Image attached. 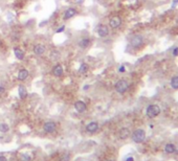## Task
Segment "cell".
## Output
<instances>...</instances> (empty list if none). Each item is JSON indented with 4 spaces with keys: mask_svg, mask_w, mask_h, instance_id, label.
Wrapping results in <instances>:
<instances>
[{
    "mask_svg": "<svg viewBox=\"0 0 178 161\" xmlns=\"http://www.w3.org/2000/svg\"><path fill=\"white\" fill-rule=\"evenodd\" d=\"M76 15H77V11H76V9H74V7H69V9H67L66 11H65L63 18H64V20H69V19L74 17Z\"/></svg>",
    "mask_w": 178,
    "mask_h": 161,
    "instance_id": "cell-8",
    "label": "cell"
},
{
    "mask_svg": "<svg viewBox=\"0 0 178 161\" xmlns=\"http://www.w3.org/2000/svg\"><path fill=\"white\" fill-rule=\"evenodd\" d=\"M64 29H65V26H64V25H62L61 27H60V28H58V29H57V33H63V31H64Z\"/></svg>",
    "mask_w": 178,
    "mask_h": 161,
    "instance_id": "cell-25",
    "label": "cell"
},
{
    "mask_svg": "<svg viewBox=\"0 0 178 161\" xmlns=\"http://www.w3.org/2000/svg\"><path fill=\"white\" fill-rule=\"evenodd\" d=\"M90 44V40L88 38H82L80 40V42H79V45L82 47V48H86L87 46Z\"/></svg>",
    "mask_w": 178,
    "mask_h": 161,
    "instance_id": "cell-18",
    "label": "cell"
},
{
    "mask_svg": "<svg viewBox=\"0 0 178 161\" xmlns=\"http://www.w3.org/2000/svg\"><path fill=\"white\" fill-rule=\"evenodd\" d=\"M28 74H29V72H28L27 69H20L19 70L17 77H18L19 81H24V79H27Z\"/></svg>",
    "mask_w": 178,
    "mask_h": 161,
    "instance_id": "cell-14",
    "label": "cell"
},
{
    "mask_svg": "<svg viewBox=\"0 0 178 161\" xmlns=\"http://www.w3.org/2000/svg\"><path fill=\"white\" fill-rule=\"evenodd\" d=\"M146 138V132H145L143 129H137L135 130L132 134V140L136 143H141L143 142Z\"/></svg>",
    "mask_w": 178,
    "mask_h": 161,
    "instance_id": "cell-2",
    "label": "cell"
},
{
    "mask_svg": "<svg viewBox=\"0 0 178 161\" xmlns=\"http://www.w3.org/2000/svg\"><path fill=\"white\" fill-rule=\"evenodd\" d=\"M87 70H88V65L86 63H82L80 65V68H79V73L80 74H85L87 72Z\"/></svg>",
    "mask_w": 178,
    "mask_h": 161,
    "instance_id": "cell-19",
    "label": "cell"
},
{
    "mask_svg": "<svg viewBox=\"0 0 178 161\" xmlns=\"http://www.w3.org/2000/svg\"><path fill=\"white\" fill-rule=\"evenodd\" d=\"M171 87L173 89H178V75L174 76L172 79H171Z\"/></svg>",
    "mask_w": 178,
    "mask_h": 161,
    "instance_id": "cell-20",
    "label": "cell"
},
{
    "mask_svg": "<svg viewBox=\"0 0 178 161\" xmlns=\"http://www.w3.org/2000/svg\"><path fill=\"white\" fill-rule=\"evenodd\" d=\"M9 130V125H6V124H4V122L0 124V132H1V133H7Z\"/></svg>",
    "mask_w": 178,
    "mask_h": 161,
    "instance_id": "cell-21",
    "label": "cell"
},
{
    "mask_svg": "<svg viewBox=\"0 0 178 161\" xmlns=\"http://www.w3.org/2000/svg\"><path fill=\"white\" fill-rule=\"evenodd\" d=\"M70 160V155L68 153H65L64 155H62V157L60 158V161H69Z\"/></svg>",
    "mask_w": 178,
    "mask_h": 161,
    "instance_id": "cell-22",
    "label": "cell"
},
{
    "mask_svg": "<svg viewBox=\"0 0 178 161\" xmlns=\"http://www.w3.org/2000/svg\"><path fill=\"white\" fill-rule=\"evenodd\" d=\"M173 55H178V47H175V49L173 50Z\"/></svg>",
    "mask_w": 178,
    "mask_h": 161,
    "instance_id": "cell-28",
    "label": "cell"
},
{
    "mask_svg": "<svg viewBox=\"0 0 178 161\" xmlns=\"http://www.w3.org/2000/svg\"><path fill=\"white\" fill-rule=\"evenodd\" d=\"M0 161H7V159H6V157H5V156L0 155Z\"/></svg>",
    "mask_w": 178,
    "mask_h": 161,
    "instance_id": "cell-29",
    "label": "cell"
},
{
    "mask_svg": "<svg viewBox=\"0 0 178 161\" xmlns=\"http://www.w3.org/2000/svg\"><path fill=\"white\" fill-rule=\"evenodd\" d=\"M128 88H129V84H128L126 79H120L115 84V90L120 94H124L128 90Z\"/></svg>",
    "mask_w": 178,
    "mask_h": 161,
    "instance_id": "cell-1",
    "label": "cell"
},
{
    "mask_svg": "<svg viewBox=\"0 0 178 161\" xmlns=\"http://www.w3.org/2000/svg\"><path fill=\"white\" fill-rule=\"evenodd\" d=\"M125 161H134V159H133V157H129V158H127Z\"/></svg>",
    "mask_w": 178,
    "mask_h": 161,
    "instance_id": "cell-30",
    "label": "cell"
},
{
    "mask_svg": "<svg viewBox=\"0 0 178 161\" xmlns=\"http://www.w3.org/2000/svg\"><path fill=\"white\" fill-rule=\"evenodd\" d=\"M56 128H57V126H56V124L54 122H47L43 126V129L46 133H52V132H55Z\"/></svg>",
    "mask_w": 178,
    "mask_h": 161,
    "instance_id": "cell-7",
    "label": "cell"
},
{
    "mask_svg": "<svg viewBox=\"0 0 178 161\" xmlns=\"http://www.w3.org/2000/svg\"><path fill=\"white\" fill-rule=\"evenodd\" d=\"M143 43H144V38H143L141 36H139V35L134 36L132 39H131V41H130L131 46L134 47V48H138V47H141V46L143 45Z\"/></svg>",
    "mask_w": 178,
    "mask_h": 161,
    "instance_id": "cell-4",
    "label": "cell"
},
{
    "mask_svg": "<svg viewBox=\"0 0 178 161\" xmlns=\"http://www.w3.org/2000/svg\"><path fill=\"white\" fill-rule=\"evenodd\" d=\"M122 24V19L118 17V16H113V17H111L110 20H109V25H110L111 28H115L120 27V25Z\"/></svg>",
    "mask_w": 178,
    "mask_h": 161,
    "instance_id": "cell-6",
    "label": "cell"
},
{
    "mask_svg": "<svg viewBox=\"0 0 178 161\" xmlns=\"http://www.w3.org/2000/svg\"><path fill=\"white\" fill-rule=\"evenodd\" d=\"M14 55H15V57L18 60H20V61H22L23 59H24V52L22 51L21 49L18 48V47H15L14 48Z\"/></svg>",
    "mask_w": 178,
    "mask_h": 161,
    "instance_id": "cell-15",
    "label": "cell"
},
{
    "mask_svg": "<svg viewBox=\"0 0 178 161\" xmlns=\"http://www.w3.org/2000/svg\"><path fill=\"white\" fill-rule=\"evenodd\" d=\"M34 52L38 55H43L44 52H45V46L43 44H36L34 46Z\"/></svg>",
    "mask_w": 178,
    "mask_h": 161,
    "instance_id": "cell-13",
    "label": "cell"
},
{
    "mask_svg": "<svg viewBox=\"0 0 178 161\" xmlns=\"http://www.w3.org/2000/svg\"><path fill=\"white\" fill-rule=\"evenodd\" d=\"M105 161H114V160H111V159H108V160H105Z\"/></svg>",
    "mask_w": 178,
    "mask_h": 161,
    "instance_id": "cell-33",
    "label": "cell"
},
{
    "mask_svg": "<svg viewBox=\"0 0 178 161\" xmlns=\"http://www.w3.org/2000/svg\"><path fill=\"white\" fill-rule=\"evenodd\" d=\"M74 109L80 113L84 112L86 110V104L84 103V102H82V100H78L77 103L74 104Z\"/></svg>",
    "mask_w": 178,
    "mask_h": 161,
    "instance_id": "cell-11",
    "label": "cell"
},
{
    "mask_svg": "<svg viewBox=\"0 0 178 161\" xmlns=\"http://www.w3.org/2000/svg\"><path fill=\"white\" fill-rule=\"evenodd\" d=\"M31 158L28 155H22L21 156V161H31Z\"/></svg>",
    "mask_w": 178,
    "mask_h": 161,
    "instance_id": "cell-24",
    "label": "cell"
},
{
    "mask_svg": "<svg viewBox=\"0 0 178 161\" xmlns=\"http://www.w3.org/2000/svg\"><path fill=\"white\" fill-rule=\"evenodd\" d=\"M129 1H134V0H129Z\"/></svg>",
    "mask_w": 178,
    "mask_h": 161,
    "instance_id": "cell-34",
    "label": "cell"
},
{
    "mask_svg": "<svg viewBox=\"0 0 178 161\" xmlns=\"http://www.w3.org/2000/svg\"><path fill=\"white\" fill-rule=\"evenodd\" d=\"M18 93H19L20 98H22V100L27 96V91H26V89H25L24 86H22V85H20L18 87Z\"/></svg>",
    "mask_w": 178,
    "mask_h": 161,
    "instance_id": "cell-16",
    "label": "cell"
},
{
    "mask_svg": "<svg viewBox=\"0 0 178 161\" xmlns=\"http://www.w3.org/2000/svg\"><path fill=\"white\" fill-rule=\"evenodd\" d=\"M160 114V108L157 105H150L147 108V115L150 118H154Z\"/></svg>",
    "mask_w": 178,
    "mask_h": 161,
    "instance_id": "cell-3",
    "label": "cell"
},
{
    "mask_svg": "<svg viewBox=\"0 0 178 161\" xmlns=\"http://www.w3.org/2000/svg\"><path fill=\"white\" fill-rule=\"evenodd\" d=\"M5 91V88H4V86L2 84H0V94H2L3 92Z\"/></svg>",
    "mask_w": 178,
    "mask_h": 161,
    "instance_id": "cell-27",
    "label": "cell"
},
{
    "mask_svg": "<svg viewBox=\"0 0 178 161\" xmlns=\"http://www.w3.org/2000/svg\"><path fill=\"white\" fill-rule=\"evenodd\" d=\"M63 72H64V70H63V66L60 65V64L56 65V66L54 67V69H52V74H54L55 76H57V77L62 76Z\"/></svg>",
    "mask_w": 178,
    "mask_h": 161,
    "instance_id": "cell-10",
    "label": "cell"
},
{
    "mask_svg": "<svg viewBox=\"0 0 178 161\" xmlns=\"http://www.w3.org/2000/svg\"><path fill=\"white\" fill-rule=\"evenodd\" d=\"M59 57H60V55H59V52H57V51H54V52H52V53H50V59H52V60H54V61L58 60Z\"/></svg>",
    "mask_w": 178,
    "mask_h": 161,
    "instance_id": "cell-23",
    "label": "cell"
},
{
    "mask_svg": "<svg viewBox=\"0 0 178 161\" xmlns=\"http://www.w3.org/2000/svg\"><path fill=\"white\" fill-rule=\"evenodd\" d=\"M98 130V124L96 122H89L86 126V131L88 133H94Z\"/></svg>",
    "mask_w": 178,
    "mask_h": 161,
    "instance_id": "cell-9",
    "label": "cell"
},
{
    "mask_svg": "<svg viewBox=\"0 0 178 161\" xmlns=\"http://www.w3.org/2000/svg\"><path fill=\"white\" fill-rule=\"evenodd\" d=\"M125 66L124 65H120V68H118V72H120V73H123V72H125Z\"/></svg>",
    "mask_w": 178,
    "mask_h": 161,
    "instance_id": "cell-26",
    "label": "cell"
},
{
    "mask_svg": "<svg viewBox=\"0 0 178 161\" xmlns=\"http://www.w3.org/2000/svg\"><path fill=\"white\" fill-rule=\"evenodd\" d=\"M175 152H177V154H178V146L176 148V150H175Z\"/></svg>",
    "mask_w": 178,
    "mask_h": 161,
    "instance_id": "cell-32",
    "label": "cell"
},
{
    "mask_svg": "<svg viewBox=\"0 0 178 161\" xmlns=\"http://www.w3.org/2000/svg\"><path fill=\"white\" fill-rule=\"evenodd\" d=\"M96 33L101 38H105L109 35V28H108L107 25L105 24H101L98 26V29H96Z\"/></svg>",
    "mask_w": 178,
    "mask_h": 161,
    "instance_id": "cell-5",
    "label": "cell"
},
{
    "mask_svg": "<svg viewBox=\"0 0 178 161\" xmlns=\"http://www.w3.org/2000/svg\"><path fill=\"white\" fill-rule=\"evenodd\" d=\"M130 136V130L128 128H122L118 132V137L120 139H127Z\"/></svg>",
    "mask_w": 178,
    "mask_h": 161,
    "instance_id": "cell-12",
    "label": "cell"
},
{
    "mask_svg": "<svg viewBox=\"0 0 178 161\" xmlns=\"http://www.w3.org/2000/svg\"><path fill=\"white\" fill-rule=\"evenodd\" d=\"M176 150V146H174V144H172V143H168L166 146H165V151H166V153H168V154H172V153L175 152Z\"/></svg>",
    "mask_w": 178,
    "mask_h": 161,
    "instance_id": "cell-17",
    "label": "cell"
},
{
    "mask_svg": "<svg viewBox=\"0 0 178 161\" xmlns=\"http://www.w3.org/2000/svg\"><path fill=\"white\" fill-rule=\"evenodd\" d=\"M83 1H84V0H76V2H77V3H82Z\"/></svg>",
    "mask_w": 178,
    "mask_h": 161,
    "instance_id": "cell-31",
    "label": "cell"
}]
</instances>
